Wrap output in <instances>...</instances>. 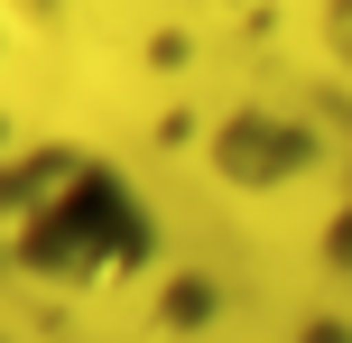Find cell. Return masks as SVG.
<instances>
[{"instance_id":"cell-1","label":"cell","mask_w":352,"mask_h":343,"mask_svg":"<svg viewBox=\"0 0 352 343\" xmlns=\"http://www.w3.org/2000/svg\"><path fill=\"white\" fill-rule=\"evenodd\" d=\"M0 251H10V269L65 297H102L148 269L158 223H148L140 186L102 167L93 148H28L0 167Z\"/></svg>"},{"instance_id":"cell-2","label":"cell","mask_w":352,"mask_h":343,"mask_svg":"<svg viewBox=\"0 0 352 343\" xmlns=\"http://www.w3.org/2000/svg\"><path fill=\"white\" fill-rule=\"evenodd\" d=\"M0 343H10V334H0Z\"/></svg>"}]
</instances>
